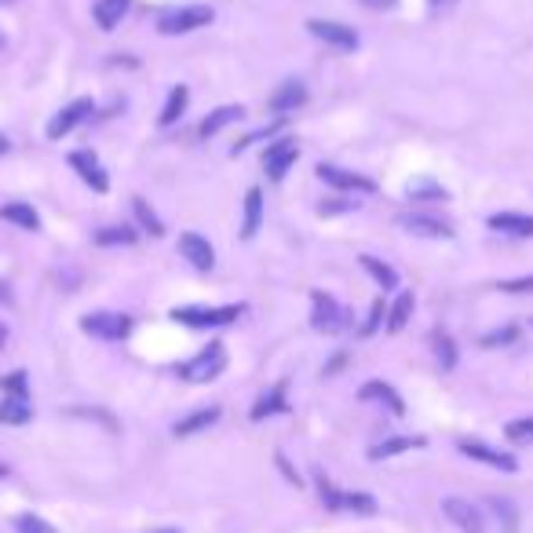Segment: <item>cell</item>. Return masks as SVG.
<instances>
[{
    "label": "cell",
    "instance_id": "cell-1",
    "mask_svg": "<svg viewBox=\"0 0 533 533\" xmlns=\"http://www.w3.org/2000/svg\"><path fill=\"white\" fill-rule=\"evenodd\" d=\"M245 314V304H223V307H172V322L187 329H220Z\"/></svg>",
    "mask_w": 533,
    "mask_h": 533
},
{
    "label": "cell",
    "instance_id": "cell-2",
    "mask_svg": "<svg viewBox=\"0 0 533 533\" xmlns=\"http://www.w3.org/2000/svg\"><path fill=\"white\" fill-rule=\"evenodd\" d=\"M223 369H227V347H223L220 340H212L205 351L194 354L191 362L180 366V377H183L187 384H209V380H216Z\"/></svg>",
    "mask_w": 533,
    "mask_h": 533
},
{
    "label": "cell",
    "instance_id": "cell-3",
    "mask_svg": "<svg viewBox=\"0 0 533 533\" xmlns=\"http://www.w3.org/2000/svg\"><path fill=\"white\" fill-rule=\"evenodd\" d=\"M216 19V12L209 5H187V8H172L157 19V33L164 37H180V33H194L201 26H209Z\"/></svg>",
    "mask_w": 533,
    "mask_h": 533
},
{
    "label": "cell",
    "instance_id": "cell-4",
    "mask_svg": "<svg viewBox=\"0 0 533 533\" xmlns=\"http://www.w3.org/2000/svg\"><path fill=\"white\" fill-rule=\"evenodd\" d=\"M318 497L329 511H354V515H377V500L369 493H351V490H336L325 475H318Z\"/></svg>",
    "mask_w": 533,
    "mask_h": 533
},
{
    "label": "cell",
    "instance_id": "cell-5",
    "mask_svg": "<svg viewBox=\"0 0 533 533\" xmlns=\"http://www.w3.org/2000/svg\"><path fill=\"white\" fill-rule=\"evenodd\" d=\"M311 325L318 329V332H343L347 325H351V314H347V307H340L329 293H322V289H314L311 293Z\"/></svg>",
    "mask_w": 533,
    "mask_h": 533
},
{
    "label": "cell",
    "instance_id": "cell-6",
    "mask_svg": "<svg viewBox=\"0 0 533 533\" xmlns=\"http://www.w3.org/2000/svg\"><path fill=\"white\" fill-rule=\"evenodd\" d=\"M80 332L96 336V340H125L132 332V318L114 314V311H92V314L80 318Z\"/></svg>",
    "mask_w": 533,
    "mask_h": 533
},
{
    "label": "cell",
    "instance_id": "cell-7",
    "mask_svg": "<svg viewBox=\"0 0 533 533\" xmlns=\"http://www.w3.org/2000/svg\"><path fill=\"white\" fill-rule=\"evenodd\" d=\"M296 157H300V143H296L293 136H282L278 143L266 146V154H263V168H266V175H271L275 183H282V180H285V172L296 164Z\"/></svg>",
    "mask_w": 533,
    "mask_h": 533
},
{
    "label": "cell",
    "instance_id": "cell-8",
    "mask_svg": "<svg viewBox=\"0 0 533 533\" xmlns=\"http://www.w3.org/2000/svg\"><path fill=\"white\" fill-rule=\"evenodd\" d=\"M307 30H311V37H318L322 44H329L336 51H354V48H359V33H354V26L329 23V19H311Z\"/></svg>",
    "mask_w": 533,
    "mask_h": 533
},
{
    "label": "cell",
    "instance_id": "cell-9",
    "mask_svg": "<svg viewBox=\"0 0 533 533\" xmlns=\"http://www.w3.org/2000/svg\"><path fill=\"white\" fill-rule=\"evenodd\" d=\"M442 515H446L461 533H486V519H482V511L472 500L446 497V500H442Z\"/></svg>",
    "mask_w": 533,
    "mask_h": 533
},
{
    "label": "cell",
    "instance_id": "cell-10",
    "mask_svg": "<svg viewBox=\"0 0 533 533\" xmlns=\"http://www.w3.org/2000/svg\"><path fill=\"white\" fill-rule=\"evenodd\" d=\"M96 114V103L92 99H73L70 107H62L51 121H48V139H62V136H70L80 121H88Z\"/></svg>",
    "mask_w": 533,
    "mask_h": 533
},
{
    "label": "cell",
    "instance_id": "cell-11",
    "mask_svg": "<svg viewBox=\"0 0 533 533\" xmlns=\"http://www.w3.org/2000/svg\"><path fill=\"white\" fill-rule=\"evenodd\" d=\"M70 168H73L96 194H107V191H110V180H107V172H103V164H99V157H96L92 150H73V154H70Z\"/></svg>",
    "mask_w": 533,
    "mask_h": 533
},
{
    "label": "cell",
    "instance_id": "cell-12",
    "mask_svg": "<svg viewBox=\"0 0 533 533\" xmlns=\"http://www.w3.org/2000/svg\"><path fill=\"white\" fill-rule=\"evenodd\" d=\"M457 450H461L464 457L479 461V464H490V468H497V472H515V468H519L511 454H504V450H493V446H486V442H475V438H461V442H457Z\"/></svg>",
    "mask_w": 533,
    "mask_h": 533
},
{
    "label": "cell",
    "instance_id": "cell-13",
    "mask_svg": "<svg viewBox=\"0 0 533 533\" xmlns=\"http://www.w3.org/2000/svg\"><path fill=\"white\" fill-rule=\"evenodd\" d=\"M318 175L329 187H336V191H351V194H373L377 191L373 180H366V175H359V172L336 168V164H318Z\"/></svg>",
    "mask_w": 533,
    "mask_h": 533
},
{
    "label": "cell",
    "instance_id": "cell-14",
    "mask_svg": "<svg viewBox=\"0 0 533 533\" xmlns=\"http://www.w3.org/2000/svg\"><path fill=\"white\" fill-rule=\"evenodd\" d=\"M180 252H183V259L194 266V271H212V266H216V248L198 230H187L180 238Z\"/></svg>",
    "mask_w": 533,
    "mask_h": 533
},
{
    "label": "cell",
    "instance_id": "cell-15",
    "mask_svg": "<svg viewBox=\"0 0 533 533\" xmlns=\"http://www.w3.org/2000/svg\"><path fill=\"white\" fill-rule=\"evenodd\" d=\"M398 227L406 234H416V238H454V227L442 223V220H431V216H420V212H402L398 216Z\"/></svg>",
    "mask_w": 533,
    "mask_h": 533
},
{
    "label": "cell",
    "instance_id": "cell-16",
    "mask_svg": "<svg viewBox=\"0 0 533 533\" xmlns=\"http://www.w3.org/2000/svg\"><path fill=\"white\" fill-rule=\"evenodd\" d=\"M307 103V84L304 80H285V84H278L275 92H271V99H266V107H271L275 114H293L296 107H304Z\"/></svg>",
    "mask_w": 533,
    "mask_h": 533
},
{
    "label": "cell",
    "instance_id": "cell-17",
    "mask_svg": "<svg viewBox=\"0 0 533 533\" xmlns=\"http://www.w3.org/2000/svg\"><path fill=\"white\" fill-rule=\"evenodd\" d=\"M278 413H289V391H285V380L282 384H275L271 391H263L259 398H256V406H252V420L259 424V420H266V416H278Z\"/></svg>",
    "mask_w": 533,
    "mask_h": 533
},
{
    "label": "cell",
    "instance_id": "cell-18",
    "mask_svg": "<svg viewBox=\"0 0 533 533\" xmlns=\"http://www.w3.org/2000/svg\"><path fill=\"white\" fill-rule=\"evenodd\" d=\"M359 398H362V402H377V406L391 409L395 416H402V413H406V402H402V395H398L391 384H384V380H369V384H362Z\"/></svg>",
    "mask_w": 533,
    "mask_h": 533
},
{
    "label": "cell",
    "instance_id": "cell-19",
    "mask_svg": "<svg viewBox=\"0 0 533 533\" xmlns=\"http://www.w3.org/2000/svg\"><path fill=\"white\" fill-rule=\"evenodd\" d=\"M216 420H220V406L194 409L191 416H183V420H175V424H172V435H175V438H191V435H201V431H209Z\"/></svg>",
    "mask_w": 533,
    "mask_h": 533
},
{
    "label": "cell",
    "instance_id": "cell-20",
    "mask_svg": "<svg viewBox=\"0 0 533 533\" xmlns=\"http://www.w3.org/2000/svg\"><path fill=\"white\" fill-rule=\"evenodd\" d=\"M424 438L420 435H398V438H384L377 446H369V461H391L398 454H409V450H420Z\"/></svg>",
    "mask_w": 533,
    "mask_h": 533
},
{
    "label": "cell",
    "instance_id": "cell-21",
    "mask_svg": "<svg viewBox=\"0 0 533 533\" xmlns=\"http://www.w3.org/2000/svg\"><path fill=\"white\" fill-rule=\"evenodd\" d=\"M490 227L500 234H511V238H533V216H526V212H493Z\"/></svg>",
    "mask_w": 533,
    "mask_h": 533
},
{
    "label": "cell",
    "instance_id": "cell-22",
    "mask_svg": "<svg viewBox=\"0 0 533 533\" xmlns=\"http://www.w3.org/2000/svg\"><path fill=\"white\" fill-rule=\"evenodd\" d=\"M128 8H132V0H96V8H92V15H96V23H99V30H117L121 26V19L128 15Z\"/></svg>",
    "mask_w": 533,
    "mask_h": 533
},
{
    "label": "cell",
    "instance_id": "cell-23",
    "mask_svg": "<svg viewBox=\"0 0 533 533\" xmlns=\"http://www.w3.org/2000/svg\"><path fill=\"white\" fill-rule=\"evenodd\" d=\"M187 103H191V88H187V84H175L172 92H168V103H164L157 125H161V128H172L175 121H180V117L187 114Z\"/></svg>",
    "mask_w": 533,
    "mask_h": 533
},
{
    "label": "cell",
    "instance_id": "cell-24",
    "mask_svg": "<svg viewBox=\"0 0 533 533\" xmlns=\"http://www.w3.org/2000/svg\"><path fill=\"white\" fill-rule=\"evenodd\" d=\"M241 117H245V110H241V107H220V110H212V114L201 121V128H198V132H201V139H212V136H220L227 125H238Z\"/></svg>",
    "mask_w": 533,
    "mask_h": 533
},
{
    "label": "cell",
    "instance_id": "cell-25",
    "mask_svg": "<svg viewBox=\"0 0 533 533\" xmlns=\"http://www.w3.org/2000/svg\"><path fill=\"white\" fill-rule=\"evenodd\" d=\"M259 223H263V191H259V187H252V191L245 194V220H241V238H245V241H248V238H256Z\"/></svg>",
    "mask_w": 533,
    "mask_h": 533
},
{
    "label": "cell",
    "instance_id": "cell-26",
    "mask_svg": "<svg viewBox=\"0 0 533 533\" xmlns=\"http://www.w3.org/2000/svg\"><path fill=\"white\" fill-rule=\"evenodd\" d=\"M30 420H33L30 398H8V395H5V402H0V424L23 427V424H30Z\"/></svg>",
    "mask_w": 533,
    "mask_h": 533
},
{
    "label": "cell",
    "instance_id": "cell-27",
    "mask_svg": "<svg viewBox=\"0 0 533 533\" xmlns=\"http://www.w3.org/2000/svg\"><path fill=\"white\" fill-rule=\"evenodd\" d=\"M0 220H8V223H15V227H23V230H41V216H37V209L26 205V201L5 205V209H0Z\"/></svg>",
    "mask_w": 533,
    "mask_h": 533
},
{
    "label": "cell",
    "instance_id": "cell-28",
    "mask_svg": "<svg viewBox=\"0 0 533 533\" xmlns=\"http://www.w3.org/2000/svg\"><path fill=\"white\" fill-rule=\"evenodd\" d=\"M359 259H362V266L373 275V282H377L384 293H388V289H398V271H395V266L380 263V259H377V256H369V252H366V256H359Z\"/></svg>",
    "mask_w": 533,
    "mask_h": 533
},
{
    "label": "cell",
    "instance_id": "cell-29",
    "mask_svg": "<svg viewBox=\"0 0 533 533\" xmlns=\"http://www.w3.org/2000/svg\"><path fill=\"white\" fill-rule=\"evenodd\" d=\"M406 194L413 201H446V187H438L435 180H427V175H420V180L406 183Z\"/></svg>",
    "mask_w": 533,
    "mask_h": 533
},
{
    "label": "cell",
    "instance_id": "cell-30",
    "mask_svg": "<svg viewBox=\"0 0 533 533\" xmlns=\"http://www.w3.org/2000/svg\"><path fill=\"white\" fill-rule=\"evenodd\" d=\"M431 351H435V362L446 373L457 366V347H454V340L446 332H431Z\"/></svg>",
    "mask_w": 533,
    "mask_h": 533
},
{
    "label": "cell",
    "instance_id": "cell-31",
    "mask_svg": "<svg viewBox=\"0 0 533 533\" xmlns=\"http://www.w3.org/2000/svg\"><path fill=\"white\" fill-rule=\"evenodd\" d=\"M409 314H413V293H402L391 304V311H388V332H402L406 322H409Z\"/></svg>",
    "mask_w": 533,
    "mask_h": 533
},
{
    "label": "cell",
    "instance_id": "cell-32",
    "mask_svg": "<svg viewBox=\"0 0 533 533\" xmlns=\"http://www.w3.org/2000/svg\"><path fill=\"white\" fill-rule=\"evenodd\" d=\"M132 212H136V220H139V223H143V227H146L154 238H161V234H164V227H161L157 212H154V209H150L143 198H132Z\"/></svg>",
    "mask_w": 533,
    "mask_h": 533
},
{
    "label": "cell",
    "instance_id": "cell-33",
    "mask_svg": "<svg viewBox=\"0 0 533 533\" xmlns=\"http://www.w3.org/2000/svg\"><path fill=\"white\" fill-rule=\"evenodd\" d=\"M0 391H5L8 398H30V380L26 373H8V377H0Z\"/></svg>",
    "mask_w": 533,
    "mask_h": 533
},
{
    "label": "cell",
    "instance_id": "cell-34",
    "mask_svg": "<svg viewBox=\"0 0 533 533\" xmlns=\"http://www.w3.org/2000/svg\"><path fill=\"white\" fill-rule=\"evenodd\" d=\"M96 245H136V230H128V227H103V230H96Z\"/></svg>",
    "mask_w": 533,
    "mask_h": 533
},
{
    "label": "cell",
    "instance_id": "cell-35",
    "mask_svg": "<svg viewBox=\"0 0 533 533\" xmlns=\"http://www.w3.org/2000/svg\"><path fill=\"white\" fill-rule=\"evenodd\" d=\"M15 529H19V533H59V529H55L51 522H44L41 515H19V519H15Z\"/></svg>",
    "mask_w": 533,
    "mask_h": 533
},
{
    "label": "cell",
    "instance_id": "cell-36",
    "mask_svg": "<svg viewBox=\"0 0 533 533\" xmlns=\"http://www.w3.org/2000/svg\"><path fill=\"white\" fill-rule=\"evenodd\" d=\"M504 435H508L511 442H533V416H519V420H511V424L504 427Z\"/></svg>",
    "mask_w": 533,
    "mask_h": 533
},
{
    "label": "cell",
    "instance_id": "cell-37",
    "mask_svg": "<svg viewBox=\"0 0 533 533\" xmlns=\"http://www.w3.org/2000/svg\"><path fill=\"white\" fill-rule=\"evenodd\" d=\"M490 508H493V515L497 519H504V533H511L515 529V522H519V515H515V508H511V500H490Z\"/></svg>",
    "mask_w": 533,
    "mask_h": 533
},
{
    "label": "cell",
    "instance_id": "cell-38",
    "mask_svg": "<svg viewBox=\"0 0 533 533\" xmlns=\"http://www.w3.org/2000/svg\"><path fill=\"white\" fill-rule=\"evenodd\" d=\"M497 289H500V293H511V296L533 293V275H526V278H511V282H500Z\"/></svg>",
    "mask_w": 533,
    "mask_h": 533
},
{
    "label": "cell",
    "instance_id": "cell-39",
    "mask_svg": "<svg viewBox=\"0 0 533 533\" xmlns=\"http://www.w3.org/2000/svg\"><path fill=\"white\" fill-rule=\"evenodd\" d=\"M354 205H359V201H343V198H329V205L322 201V205H318V212H322V216H336V212H347V209H354Z\"/></svg>",
    "mask_w": 533,
    "mask_h": 533
},
{
    "label": "cell",
    "instance_id": "cell-40",
    "mask_svg": "<svg viewBox=\"0 0 533 533\" xmlns=\"http://www.w3.org/2000/svg\"><path fill=\"white\" fill-rule=\"evenodd\" d=\"M519 332L515 329H497V332H490V336H482V347H497V343H511Z\"/></svg>",
    "mask_w": 533,
    "mask_h": 533
},
{
    "label": "cell",
    "instance_id": "cell-41",
    "mask_svg": "<svg viewBox=\"0 0 533 533\" xmlns=\"http://www.w3.org/2000/svg\"><path fill=\"white\" fill-rule=\"evenodd\" d=\"M380 318H384V300H377V304H373V311H369V322L362 325V332L369 336V332H373V329L380 325Z\"/></svg>",
    "mask_w": 533,
    "mask_h": 533
},
{
    "label": "cell",
    "instance_id": "cell-42",
    "mask_svg": "<svg viewBox=\"0 0 533 533\" xmlns=\"http://www.w3.org/2000/svg\"><path fill=\"white\" fill-rule=\"evenodd\" d=\"M457 5V0H427V12L431 15H442V12H450Z\"/></svg>",
    "mask_w": 533,
    "mask_h": 533
},
{
    "label": "cell",
    "instance_id": "cell-43",
    "mask_svg": "<svg viewBox=\"0 0 533 533\" xmlns=\"http://www.w3.org/2000/svg\"><path fill=\"white\" fill-rule=\"evenodd\" d=\"M366 8H373V12H388V8H395L398 0H362Z\"/></svg>",
    "mask_w": 533,
    "mask_h": 533
},
{
    "label": "cell",
    "instance_id": "cell-44",
    "mask_svg": "<svg viewBox=\"0 0 533 533\" xmlns=\"http://www.w3.org/2000/svg\"><path fill=\"white\" fill-rule=\"evenodd\" d=\"M12 300V289H8V282H0V304H8Z\"/></svg>",
    "mask_w": 533,
    "mask_h": 533
},
{
    "label": "cell",
    "instance_id": "cell-45",
    "mask_svg": "<svg viewBox=\"0 0 533 533\" xmlns=\"http://www.w3.org/2000/svg\"><path fill=\"white\" fill-rule=\"evenodd\" d=\"M5 343H8V325L0 322V347H5Z\"/></svg>",
    "mask_w": 533,
    "mask_h": 533
},
{
    "label": "cell",
    "instance_id": "cell-46",
    "mask_svg": "<svg viewBox=\"0 0 533 533\" xmlns=\"http://www.w3.org/2000/svg\"><path fill=\"white\" fill-rule=\"evenodd\" d=\"M154 533H180V529H154Z\"/></svg>",
    "mask_w": 533,
    "mask_h": 533
},
{
    "label": "cell",
    "instance_id": "cell-47",
    "mask_svg": "<svg viewBox=\"0 0 533 533\" xmlns=\"http://www.w3.org/2000/svg\"><path fill=\"white\" fill-rule=\"evenodd\" d=\"M5 475H8V468H5V464H0V479H5Z\"/></svg>",
    "mask_w": 533,
    "mask_h": 533
},
{
    "label": "cell",
    "instance_id": "cell-48",
    "mask_svg": "<svg viewBox=\"0 0 533 533\" xmlns=\"http://www.w3.org/2000/svg\"><path fill=\"white\" fill-rule=\"evenodd\" d=\"M5 150H8V143H5V139H0V154H5Z\"/></svg>",
    "mask_w": 533,
    "mask_h": 533
},
{
    "label": "cell",
    "instance_id": "cell-49",
    "mask_svg": "<svg viewBox=\"0 0 533 533\" xmlns=\"http://www.w3.org/2000/svg\"><path fill=\"white\" fill-rule=\"evenodd\" d=\"M0 5H5V8H8V5H15V0H0Z\"/></svg>",
    "mask_w": 533,
    "mask_h": 533
},
{
    "label": "cell",
    "instance_id": "cell-50",
    "mask_svg": "<svg viewBox=\"0 0 533 533\" xmlns=\"http://www.w3.org/2000/svg\"><path fill=\"white\" fill-rule=\"evenodd\" d=\"M0 48H5V33H0Z\"/></svg>",
    "mask_w": 533,
    "mask_h": 533
}]
</instances>
